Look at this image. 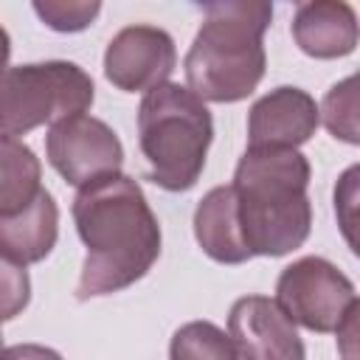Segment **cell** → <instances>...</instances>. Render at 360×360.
<instances>
[{
  "label": "cell",
  "instance_id": "1",
  "mask_svg": "<svg viewBox=\"0 0 360 360\" xmlns=\"http://www.w3.org/2000/svg\"><path fill=\"white\" fill-rule=\"evenodd\" d=\"M84 262L76 298L121 292L143 278L160 256V225L143 188L129 174H107L82 186L70 205Z\"/></svg>",
  "mask_w": 360,
  "mask_h": 360
},
{
  "label": "cell",
  "instance_id": "2",
  "mask_svg": "<svg viewBox=\"0 0 360 360\" xmlns=\"http://www.w3.org/2000/svg\"><path fill=\"white\" fill-rule=\"evenodd\" d=\"M309 160L298 149H245L233 172V202L250 256H287L312 228Z\"/></svg>",
  "mask_w": 360,
  "mask_h": 360
},
{
  "label": "cell",
  "instance_id": "3",
  "mask_svg": "<svg viewBox=\"0 0 360 360\" xmlns=\"http://www.w3.org/2000/svg\"><path fill=\"white\" fill-rule=\"evenodd\" d=\"M202 25L183 59L188 90L200 101L233 104L248 98L267 68L264 31L273 6L264 0H222L202 6Z\"/></svg>",
  "mask_w": 360,
  "mask_h": 360
},
{
  "label": "cell",
  "instance_id": "4",
  "mask_svg": "<svg viewBox=\"0 0 360 360\" xmlns=\"http://www.w3.org/2000/svg\"><path fill=\"white\" fill-rule=\"evenodd\" d=\"M214 141V118L188 87L166 82L149 90L138 107V146L146 177L166 191H188L205 169Z\"/></svg>",
  "mask_w": 360,
  "mask_h": 360
},
{
  "label": "cell",
  "instance_id": "5",
  "mask_svg": "<svg viewBox=\"0 0 360 360\" xmlns=\"http://www.w3.org/2000/svg\"><path fill=\"white\" fill-rule=\"evenodd\" d=\"M96 98L84 68L65 59L14 65L0 73V132L25 135L42 124H56L90 110Z\"/></svg>",
  "mask_w": 360,
  "mask_h": 360
},
{
  "label": "cell",
  "instance_id": "6",
  "mask_svg": "<svg viewBox=\"0 0 360 360\" xmlns=\"http://www.w3.org/2000/svg\"><path fill=\"white\" fill-rule=\"evenodd\" d=\"M281 312L318 335L338 332L352 309L360 307L352 278L323 256H304L287 264L276 281Z\"/></svg>",
  "mask_w": 360,
  "mask_h": 360
},
{
  "label": "cell",
  "instance_id": "7",
  "mask_svg": "<svg viewBox=\"0 0 360 360\" xmlns=\"http://www.w3.org/2000/svg\"><path fill=\"white\" fill-rule=\"evenodd\" d=\"M45 155L59 177L76 188L118 174L124 166V146L115 129L87 112L56 121L45 135Z\"/></svg>",
  "mask_w": 360,
  "mask_h": 360
},
{
  "label": "cell",
  "instance_id": "8",
  "mask_svg": "<svg viewBox=\"0 0 360 360\" xmlns=\"http://www.w3.org/2000/svg\"><path fill=\"white\" fill-rule=\"evenodd\" d=\"M174 65V39L158 25H127L107 42L104 51V76L124 93H149L166 84Z\"/></svg>",
  "mask_w": 360,
  "mask_h": 360
},
{
  "label": "cell",
  "instance_id": "9",
  "mask_svg": "<svg viewBox=\"0 0 360 360\" xmlns=\"http://www.w3.org/2000/svg\"><path fill=\"white\" fill-rule=\"evenodd\" d=\"M228 338L239 360H307L295 323L267 295H242L233 301Z\"/></svg>",
  "mask_w": 360,
  "mask_h": 360
},
{
  "label": "cell",
  "instance_id": "10",
  "mask_svg": "<svg viewBox=\"0 0 360 360\" xmlns=\"http://www.w3.org/2000/svg\"><path fill=\"white\" fill-rule=\"evenodd\" d=\"M315 98L292 84H281L253 101L248 112V149H298L318 129Z\"/></svg>",
  "mask_w": 360,
  "mask_h": 360
},
{
  "label": "cell",
  "instance_id": "11",
  "mask_svg": "<svg viewBox=\"0 0 360 360\" xmlns=\"http://www.w3.org/2000/svg\"><path fill=\"white\" fill-rule=\"evenodd\" d=\"M290 31L295 45L312 59H340L357 48V14L343 0L301 3Z\"/></svg>",
  "mask_w": 360,
  "mask_h": 360
},
{
  "label": "cell",
  "instance_id": "12",
  "mask_svg": "<svg viewBox=\"0 0 360 360\" xmlns=\"http://www.w3.org/2000/svg\"><path fill=\"white\" fill-rule=\"evenodd\" d=\"M194 239L202 248V253L219 264H242L250 259L239 222H236V202L233 188L214 186L194 208Z\"/></svg>",
  "mask_w": 360,
  "mask_h": 360
},
{
  "label": "cell",
  "instance_id": "13",
  "mask_svg": "<svg viewBox=\"0 0 360 360\" xmlns=\"http://www.w3.org/2000/svg\"><path fill=\"white\" fill-rule=\"evenodd\" d=\"M59 239V205L48 188L17 217L0 219V250L20 264L42 262Z\"/></svg>",
  "mask_w": 360,
  "mask_h": 360
},
{
  "label": "cell",
  "instance_id": "14",
  "mask_svg": "<svg viewBox=\"0 0 360 360\" xmlns=\"http://www.w3.org/2000/svg\"><path fill=\"white\" fill-rule=\"evenodd\" d=\"M42 166L28 143L0 135V219L22 214L42 194Z\"/></svg>",
  "mask_w": 360,
  "mask_h": 360
},
{
  "label": "cell",
  "instance_id": "15",
  "mask_svg": "<svg viewBox=\"0 0 360 360\" xmlns=\"http://www.w3.org/2000/svg\"><path fill=\"white\" fill-rule=\"evenodd\" d=\"M169 360H239V357L228 332H222L217 323L188 321L172 335Z\"/></svg>",
  "mask_w": 360,
  "mask_h": 360
},
{
  "label": "cell",
  "instance_id": "16",
  "mask_svg": "<svg viewBox=\"0 0 360 360\" xmlns=\"http://www.w3.org/2000/svg\"><path fill=\"white\" fill-rule=\"evenodd\" d=\"M318 118H323V127L357 146L360 143V132H357V76H346L343 82L332 84L329 93L323 96V104L318 107Z\"/></svg>",
  "mask_w": 360,
  "mask_h": 360
},
{
  "label": "cell",
  "instance_id": "17",
  "mask_svg": "<svg viewBox=\"0 0 360 360\" xmlns=\"http://www.w3.org/2000/svg\"><path fill=\"white\" fill-rule=\"evenodd\" d=\"M98 11H101V3L96 0H37L34 3V14L59 34L84 31L87 25H93Z\"/></svg>",
  "mask_w": 360,
  "mask_h": 360
},
{
  "label": "cell",
  "instance_id": "18",
  "mask_svg": "<svg viewBox=\"0 0 360 360\" xmlns=\"http://www.w3.org/2000/svg\"><path fill=\"white\" fill-rule=\"evenodd\" d=\"M31 301V278L25 264L0 250V323L17 318Z\"/></svg>",
  "mask_w": 360,
  "mask_h": 360
},
{
  "label": "cell",
  "instance_id": "19",
  "mask_svg": "<svg viewBox=\"0 0 360 360\" xmlns=\"http://www.w3.org/2000/svg\"><path fill=\"white\" fill-rule=\"evenodd\" d=\"M0 360H65L56 349L42 343H17L0 352Z\"/></svg>",
  "mask_w": 360,
  "mask_h": 360
},
{
  "label": "cell",
  "instance_id": "20",
  "mask_svg": "<svg viewBox=\"0 0 360 360\" xmlns=\"http://www.w3.org/2000/svg\"><path fill=\"white\" fill-rule=\"evenodd\" d=\"M8 56H11V37H8V31L0 25V73L8 68Z\"/></svg>",
  "mask_w": 360,
  "mask_h": 360
},
{
  "label": "cell",
  "instance_id": "21",
  "mask_svg": "<svg viewBox=\"0 0 360 360\" xmlns=\"http://www.w3.org/2000/svg\"><path fill=\"white\" fill-rule=\"evenodd\" d=\"M0 352H3V335H0Z\"/></svg>",
  "mask_w": 360,
  "mask_h": 360
}]
</instances>
